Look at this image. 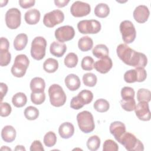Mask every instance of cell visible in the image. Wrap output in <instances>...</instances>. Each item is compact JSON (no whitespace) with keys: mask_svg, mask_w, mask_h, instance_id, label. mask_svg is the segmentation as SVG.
Returning a JSON list of instances; mask_svg holds the SVG:
<instances>
[{"mask_svg":"<svg viewBox=\"0 0 151 151\" xmlns=\"http://www.w3.org/2000/svg\"><path fill=\"white\" fill-rule=\"evenodd\" d=\"M116 52L119 58L128 65L145 68L147 64L145 54L136 51L126 44H119L116 48Z\"/></svg>","mask_w":151,"mask_h":151,"instance_id":"6da1fadb","label":"cell"},{"mask_svg":"<svg viewBox=\"0 0 151 151\" xmlns=\"http://www.w3.org/2000/svg\"><path fill=\"white\" fill-rule=\"evenodd\" d=\"M48 95L50 103L54 107H58L63 106L67 100V96L64 91L57 84H53L50 86Z\"/></svg>","mask_w":151,"mask_h":151,"instance_id":"7a4b0ae2","label":"cell"},{"mask_svg":"<svg viewBox=\"0 0 151 151\" xmlns=\"http://www.w3.org/2000/svg\"><path fill=\"white\" fill-rule=\"evenodd\" d=\"M77 121L79 129L84 133H90L95 128L93 116L88 111L85 110L78 113Z\"/></svg>","mask_w":151,"mask_h":151,"instance_id":"3957f363","label":"cell"},{"mask_svg":"<svg viewBox=\"0 0 151 151\" xmlns=\"http://www.w3.org/2000/svg\"><path fill=\"white\" fill-rule=\"evenodd\" d=\"M29 64V60L26 55H17L11 67V73L16 77H22L25 74Z\"/></svg>","mask_w":151,"mask_h":151,"instance_id":"277c9868","label":"cell"},{"mask_svg":"<svg viewBox=\"0 0 151 151\" xmlns=\"http://www.w3.org/2000/svg\"><path fill=\"white\" fill-rule=\"evenodd\" d=\"M119 143L129 151H143L144 150V146L142 142L130 132H126Z\"/></svg>","mask_w":151,"mask_h":151,"instance_id":"5b68a950","label":"cell"},{"mask_svg":"<svg viewBox=\"0 0 151 151\" xmlns=\"http://www.w3.org/2000/svg\"><path fill=\"white\" fill-rule=\"evenodd\" d=\"M47 41L42 37H36L31 42V55L36 60H42L45 55Z\"/></svg>","mask_w":151,"mask_h":151,"instance_id":"8992f818","label":"cell"},{"mask_svg":"<svg viewBox=\"0 0 151 151\" xmlns=\"http://www.w3.org/2000/svg\"><path fill=\"white\" fill-rule=\"evenodd\" d=\"M120 31L123 41L126 44L133 42L136 37V31L133 24L129 20H124L120 24Z\"/></svg>","mask_w":151,"mask_h":151,"instance_id":"52a82bcc","label":"cell"},{"mask_svg":"<svg viewBox=\"0 0 151 151\" xmlns=\"http://www.w3.org/2000/svg\"><path fill=\"white\" fill-rule=\"evenodd\" d=\"M78 31L83 34H93L100 32L101 28L100 22L96 19L81 20L77 24Z\"/></svg>","mask_w":151,"mask_h":151,"instance_id":"ba28073f","label":"cell"},{"mask_svg":"<svg viewBox=\"0 0 151 151\" xmlns=\"http://www.w3.org/2000/svg\"><path fill=\"white\" fill-rule=\"evenodd\" d=\"M5 18L7 27L11 29H15L21 25V11L17 8H10L6 11Z\"/></svg>","mask_w":151,"mask_h":151,"instance_id":"9c48e42d","label":"cell"},{"mask_svg":"<svg viewBox=\"0 0 151 151\" xmlns=\"http://www.w3.org/2000/svg\"><path fill=\"white\" fill-rule=\"evenodd\" d=\"M147 77V72L143 67H136L135 69L129 70L124 74V80L126 83L143 82Z\"/></svg>","mask_w":151,"mask_h":151,"instance_id":"30bf717a","label":"cell"},{"mask_svg":"<svg viewBox=\"0 0 151 151\" xmlns=\"http://www.w3.org/2000/svg\"><path fill=\"white\" fill-rule=\"evenodd\" d=\"M64 14L60 9H55L45 14L43 18V24L48 28H52L63 22Z\"/></svg>","mask_w":151,"mask_h":151,"instance_id":"8fae6325","label":"cell"},{"mask_svg":"<svg viewBox=\"0 0 151 151\" xmlns=\"http://www.w3.org/2000/svg\"><path fill=\"white\" fill-rule=\"evenodd\" d=\"M54 34L58 41L64 42L70 41L74 38L75 31L74 28L71 25H64L57 28Z\"/></svg>","mask_w":151,"mask_h":151,"instance_id":"7c38bea8","label":"cell"},{"mask_svg":"<svg viewBox=\"0 0 151 151\" xmlns=\"http://www.w3.org/2000/svg\"><path fill=\"white\" fill-rule=\"evenodd\" d=\"M91 11L90 5L86 2L77 1L70 7V12L73 17H83L90 14Z\"/></svg>","mask_w":151,"mask_h":151,"instance_id":"4fadbf2b","label":"cell"},{"mask_svg":"<svg viewBox=\"0 0 151 151\" xmlns=\"http://www.w3.org/2000/svg\"><path fill=\"white\" fill-rule=\"evenodd\" d=\"M134 110L139 120L142 121H149L150 120V111L147 102H139Z\"/></svg>","mask_w":151,"mask_h":151,"instance_id":"5bb4252c","label":"cell"},{"mask_svg":"<svg viewBox=\"0 0 151 151\" xmlns=\"http://www.w3.org/2000/svg\"><path fill=\"white\" fill-rule=\"evenodd\" d=\"M150 11L147 6L144 5L137 6L134 10L133 15L134 20L140 24L146 22L149 18Z\"/></svg>","mask_w":151,"mask_h":151,"instance_id":"9a60e30c","label":"cell"},{"mask_svg":"<svg viewBox=\"0 0 151 151\" xmlns=\"http://www.w3.org/2000/svg\"><path fill=\"white\" fill-rule=\"evenodd\" d=\"M109 130L115 139L119 142L121 137L126 132V126L123 123L119 121H115L110 124Z\"/></svg>","mask_w":151,"mask_h":151,"instance_id":"2e32d148","label":"cell"},{"mask_svg":"<svg viewBox=\"0 0 151 151\" xmlns=\"http://www.w3.org/2000/svg\"><path fill=\"white\" fill-rule=\"evenodd\" d=\"M112 60L109 56L96 61L94 64V68L96 71L101 74H106L108 73L112 68Z\"/></svg>","mask_w":151,"mask_h":151,"instance_id":"e0dca14e","label":"cell"},{"mask_svg":"<svg viewBox=\"0 0 151 151\" xmlns=\"http://www.w3.org/2000/svg\"><path fill=\"white\" fill-rule=\"evenodd\" d=\"M58 133L63 139H69L74 133V127L71 123L64 122L59 126Z\"/></svg>","mask_w":151,"mask_h":151,"instance_id":"ac0fdd59","label":"cell"},{"mask_svg":"<svg viewBox=\"0 0 151 151\" xmlns=\"http://www.w3.org/2000/svg\"><path fill=\"white\" fill-rule=\"evenodd\" d=\"M66 45L59 41L52 42L50 47V53L57 57H61L66 52Z\"/></svg>","mask_w":151,"mask_h":151,"instance_id":"d6986e66","label":"cell"},{"mask_svg":"<svg viewBox=\"0 0 151 151\" xmlns=\"http://www.w3.org/2000/svg\"><path fill=\"white\" fill-rule=\"evenodd\" d=\"M65 84L70 91H76L78 90L80 86L81 82L79 77L74 74H70L65 78Z\"/></svg>","mask_w":151,"mask_h":151,"instance_id":"ffe728a7","label":"cell"},{"mask_svg":"<svg viewBox=\"0 0 151 151\" xmlns=\"http://www.w3.org/2000/svg\"><path fill=\"white\" fill-rule=\"evenodd\" d=\"M17 132L15 128L11 125H6L3 127L1 131L2 140L7 143H11L16 137Z\"/></svg>","mask_w":151,"mask_h":151,"instance_id":"44dd1931","label":"cell"},{"mask_svg":"<svg viewBox=\"0 0 151 151\" xmlns=\"http://www.w3.org/2000/svg\"><path fill=\"white\" fill-rule=\"evenodd\" d=\"M40 12L34 8L28 10L24 15V19L25 22L29 25H35L40 19Z\"/></svg>","mask_w":151,"mask_h":151,"instance_id":"7402d4cb","label":"cell"},{"mask_svg":"<svg viewBox=\"0 0 151 151\" xmlns=\"http://www.w3.org/2000/svg\"><path fill=\"white\" fill-rule=\"evenodd\" d=\"M45 83L43 78L38 77L33 78L30 82V89L33 93L44 91Z\"/></svg>","mask_w":151,"mask_h":151,"instance_id":"603a6c76","label":"cell"},{"mask_svg":"<svg viewBox=\"0 0 151 151\" xmlns=\"http://www.w3.org/2000/svg\"><path fill=\"white\" fill-rule=\"evenodd\" d=\"M28 42V36L27 34L21 33L18 34L14 40V47L17 51L24 50Z\"/></svg>","mask_w":151,"mask_h":151,"instance_id":"cb8c5ba5","label":"cell"},{"mask_svg":"<svg viewBox=\"0 0 151 151\" xmlns=\"http://www.w3.org/2000/svg\"><path fill=\"white\" fill-rule=\"evenodd\" d=\"M92 52L93 55L98 58H103L109 56V50L108 47L103 44L96 45L93 49Z\"/></svg>","mask_w":151,"mask_h":151,"instance_id":"d4e9b609","label":"cell"},{"mask_svg":"<svg viewBox=\"0 0 151 151\" xmlns=\"http://www.w3.org/2000/svg\"><path fill=\"white\" fill-rule=\"evenodd\" d=\"M93 46V41L88 36H84L80 38L78 42V47L82 51H88Z\"/></svg>","mask_w":151,"mask_h":151,"instance_id":"484cf974","label":"cell"},{"mask_svg":"<svg viewBox=\"0 0 151 151\" xmlns=\"http://www.w3.org/2000/svg\"><path fill=\"white\" fill-rule=\"evenodd\" d=\"M94 11L96 17L103 18L109 15L110 13V8L106 4L100 3L96 6Z\"/></svg>","mask_w":151,"mask_h":151,"instance_id":"4316f807","label":"cell"},{"mask_svg":"<svg viewBox=\"0 0 151 151\" xmlns=\"http://www.w3.org/2000/svg\"><path fill=\"white\" fill-rule=\"evenodd\" d=\"M27 102V97L25 93L18 92L15 94L12 98V103L13 105L18 108L24 106Z\"/></svg>","mask_w":151,"mask_h":151,"instance_id":"83f0119b","label":"cell"},{"mask_svg":"<svg viewBox=\"0 0 151 151\" xmlns=\"http://www.w3.org/2000/svg\"><path fill=\"white\" fill-rule=\"evenodd\" d=\"M58 68V61L52 58H47L43 64V68L45 71L48 73L55 72Z\"/></svg>","mask_w":151,"mask_h":151,"instance_id":"f1b7e54d","label":"cell"},{"mask_svg":"<svg viewBox=\"0 0 151 151\" xmlns=\"http://www.w3.org/2000/svg\"><path fill=\"white\" fill-rule=\"evenodd\" d=\"M93 107L97 111L104 113L109 110L110 108V104L107 100L104 99H99L94 102Z\"/></svg>","mask_w":151,"mask_h":151,"instance_id":"f546056e","label":"cell"},{"mask_svg":"<svg viewBox=\"0 0 151 151\" xmlns=\"http://www.w3.org/2000/svg\"><path fill=\"white\" fill-rule=\"evenodd\" d=\"M100 137L97 135H93L88 139L86 145L88 150L96 151L100 147Z\"/></svg>","mask_w":151,"mask_h":151,"instance_id":"4dcf8cb0","label":"cell"},{"mask_svg":"<svg viewBox=\"0 0 151 151\" xmlns=\"http://www.w3.org/2000/svg\"><path fill=\"white\" fill-rule=\"evenodd\" d=\"M81 102L84 104H88L90 103L93 99V93L88 90H83L77 95Z\"/></svg>","mask_w":151,"mask_h":151,"instance_id":"1f68e13d","label":"cell"},{"mask_svg":"<svg viewBox=\"0 0 151 151\" xmlns=\"http://www.w3.org/2000/svg\"><path fill=\"white\" fill-rule=\"evenodd\" d=\"M78 58L76 54L74 52L68 53L64 58V63L65 65L68 68H74L78 63Z\"/></svg>","mask_w":151,"mask_h":151,"instance_id":"d6a6232c","label":"cell"},{"mask_svg":"<svg viewBox=\"0 0 151 151\" xmlns=\"http://www.w3.org/2000/svg\"><path fill=\"white\" fill-rule=\"evenodd\" d=\"M24 116L29 120H34L39 116V110L35 107L28 106L24 110Z\"/></svg>","mask_w":151,"mask_h":151,"instance_id":"836d02e7","label":"cell"},{"mask_svg":"<svg viewBox=\"0 0 151 151\" xmlns=\"http://www.w3.org/2000/svg\"><path fill=\"white\" fill-rule=\"evenodd\" d=\"M83 81L85 86L92 87L96 86L97 81V78L94 74L87 73L83 76Z\"/></svg>","mask_w":151,"mask_h":151,"instance_id":"e575fe53","label":"cell"},{"mask_svg":"<svg viewBox=\"0 0 151 151\" xmlns=\"http://www.w3.org/2000/svg\"><path fill=\"white\" fill-rule=\"evenodd\" d=\"M122 107L127 111H132L136 107V101L134 98L122 99L120 101Z\"/></svg>","mask_w":151,"mask_h":151,"instance_id":"d590c367","label":"cell"},{"mask_svg":"<svg viewBox=\"0 0 151 151\" xmlns=\"http://www.w3.org/2000/svg\"><path fill=\"white\" fill-rule=\"evenodd\" d=\"M151 99V92L145 88H140L137 92V100L139 102L145 101L149 103Z\"/></svg>","mask_w":151,"mask_h":151,"instance_id":"8d00e7d4","label":"cell"},{"mask_svg":"<svg viewBox=\"0 0 151 151\" xmlns=\"http://www.w3.org/2000/svg\"><path fill=\"white\" fill-rule=\"evenodd\" d=\"M43 142L44 145L47 147H50L54 146L57 142L56 134L52 131L47 132L44 137Z\"/></svg>","mask_w":151,"mask_h":151,"instance_id":"74e56055","label":"cell"},{"mask_svg":"<svg viewBox=\"0 0 151 151\" xmlns=\"http://www.w3.org/2000/svg\"><path fill=\"white\" fill-rule=\"evenodd\" d=\"M94 61L90 56L84 57L81 63V67L83 70L86 71H90L94 68Z\"/></svg>","mask_w":151,"mask_h":151,"instance_id":"f35d334b","label":"cell"},{"mask_svg":"<svg viewBox=\"0 0 151 151\" xmlns=\"http://www.w3.org/2000/svg\"><path fill=\"white\" fill-rule=\"evenodd\" d=\"M45 100V94L44 91L40 93H33L31 94V100L34 104L40 105L44 102Z\"/></svg>","mask_w":151,"mask_h":151,"instance_id":"ab89813d","label":"cell"},{"mask_svg":"<svg viewBox=\"0 0 151 151\" xmlns=\"http://www.w3.org/2000/svg\"><path fill=\"white\" fill-rule=\"evenodd\" d=\"M11 60V54L9 50H0V65L2 67L8 65Z\"/></svg>","mask_w":151,"mask_h":151,"instance_id":"60d3db41","label":"cell"},{"mask_svg":"<svg viewBox=\"0 0 151 151\" xmlns=\"http://www.w3.org/2000/svg\"><path fill=\"white\" fill-rule=\"evenodd\" d=\"M118 150V145L114 140L107 139L104 141L103 145V151H117Z\"/></svg>","mask_w":151,"mask_h":151,"instance_id":"b9f144b4","label":"cell"},{"mask_svg":"<svg viewBox=\"0 0 151 151\" xmlns=\"http://www.w3.org/2000/svg\"><path fill=\"white\" fill-rule=\"evenodd\" d=\"M135 92L133 88L130 87H124L121 90V97L122 99L134 98Z\"/></svg>","mask_w":151,"mask_h":151,"instance_id":"7bdbcfd3","label":"cell"},{"mask_svg":"<svg viewBox=\"0 0 151 151\" xmlns=\"http://www.w3.org/2000/svg\"><path fill=\"white\" fill-rule=\"evenodd\" d=\"M1 113L0 115L1 117H7L8 116L12 111V108L11 105L6 103L4 102L1 103Z\"/></svg>","mask_w":151,"mask_h":151,"instance_id":"ee69618b","label":"cell"},{"mask_svg":"<svg viewBox=\"0 0 151 151\" xmlns=\"http://www.w3.org/2000/svg\"><path fill=\"white\" fill-rule=\"evenodd\" d=\"M84 106V104L81 102L80 100L77 96H74L72 98L70 102L71 108L74 110H79Z\"/></svg>","mask_w":151,"mask_h":151,"instance_id":"f6af8a7d","label":"cell"},{"mask_svg":"<svg viewBox=\"0 0 151 151\" xmlns=\"http://www.w3.org/2000/svg\"><path fill=\"white\" fill-rule=\"evenodd\" d=\"M29 150L31 151H44V149L41 142L38 140H35L31 144Z\"/></svg>","mask_w":151,"mask_h":151,"instance_id":"bcb514c9","label":"cell"},{"mask_svg":"<svg viewBox=\"0 0 151 151\" xmlns=\"http://www.w3.org/2000/svg\"><path fill=\"white\" fill-rule=\"evenodd\" d=\"M19 4L20 6L24 9H27L35 5V0H19Z\"/></svg>","mask_w":151,"mask_h":151,"instance_id":"7dc6e473","label":"cell"},{"mask_svg":"<svg viewBox=\"0 0 151 151\" xmlns=\"http://www.w3.org/2000/svg\"><path fill=\"white\" fill-rule=\"evenodd\" d=\"M9 42L8 39L1 37L0 40V50H9Z\"/></svg>","mask_w":151,"mask_h":151,"instance_id":"c3c4849f","label":"cell"},{"mask_svg":"<svg viewBox=\"0 0 151 151\" xmlns=\"http://www.w3.org/2000/svg\"><path fill=\"white\" fill-rule=\"evenodd\" d=\"M8 91V86L4 83H0V92H1V102H2L4 96L6 94Z\"/></svg>","mask_w":151,"mask_h":151,"instance_id":"681fc988","label":"cell"},{"mask_svg":"<svg viewBox=\"0 0 151 151\" xmlns=\"http://www.w3.org/2000/svg\"><path fill=\"white\" fill-rule=\"evenodd\" d=\"M54 4L58 8H63L66 6L70 2L69 0H55Z\"/></svg>","mask_w":151,"mask_h":151,"instance_id":"f907efd6","label":"cell"},{"mask_svg":"<svg viewBox=\"0 0 151 151\" xmlns=\"http://www.w3.org/2000/svg\"><path fill=\"white\" fill-rule=\"evenodd\" d=\"M14 150H24V151L26 150L24 146H22V145H17Z\"/></svg>","mask_w":151,"mask_h":151,"instance_id":"816d5d0a","label":"cell"},{"mask_svg":"<svg viewBox=\"0 0 151 151\" xmlns=\"http://www.w3.org/2000/svg\"><path fill=\"white\" fill-rule=\"evenodd\" d=\"M8 2V1H1V7H3L6 5V4Z\"/></svg>","mask_w":151,"mask_h":151,"instance_id":"f5cc1de1","label":"cell"},{"mask_svg":"<svg viewBox=\"0 0 151 151\" xmlns=\"http://www.w3.org/2000/svg\"><path fill=\"white\" fill-rule=\"evenodd\" d=\"M1 150H12L11 148L6 146H3L1 148Z\"/></svg>","mask_w":151,"mask_h":151,"instance_id":"db71d44e","label":"cell"}]
</instances>
